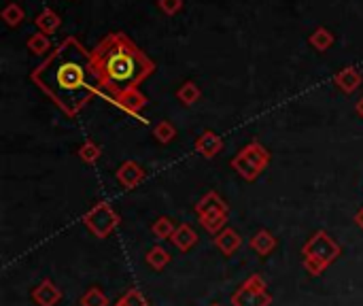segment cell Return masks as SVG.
<instances>
[{
    "label": "cell",
    "instance_id": "30bf717a",
    "mask_svg": "<svg viewBox=\"0 0 363 306\" xmlns=\"http://www.w3.org/2000/svg\"><path fill=\"white\" fill-rule=\"evenodd\" d=\"M113 102H115L119 109H123L125 113H130V115H138V113L147 106V96H145L138 87H134V89H128V92H123V94L115 96V98H113Z\"/></svg>",
    "mask_w": 363,
    "mask_h": 306
},
{
    "label": "cell",
    "instance_id": "5bb4252c",
    "mask_svg": "<svg viewBox=\"0 0 363 306\" xmlns=\"http://www.w3.org/2000/svg\"><path fill=\"white\" fill-rule=\"evenodd\" d=\"M277 245H279L277 236H274L272 232H268V230H259V232H255V234H253V239L249 241V247H251L257 256H262V258L270 256V253L277 249Z\"/></svg>",
    "mask_w": 363,
    "mask_h": 306
},
{
    "label": "cell",
    "instance_id": "83f0119b",
    "mask_svg": "<svg viewBox=\"0 0 363 306\" xmlns=\"http://www.w3.org/2000/svg\"><path fill=\"white\" fill-rule=\"evenodd\" d=\"M355 224H357V226L363 230V207L357 211V215H355Z\"/></svg>",
    "mask_w": 363,
    "mask_h": 306
},
{
    "label": "cell",
    "instance_id": "d6986e66",
    "mask_svg": "<svg viewBox=\"0 0 363 306\" xmlns=\"http://www.w3.org/2000/svg\"><path fill=\"white\" fill-rule=\"evenodd\" d=\"M200 96H202V92H200V87H198L194 81H185V83L177 89V98H179V102L185 104V106L196 104V102L200 100Z\"/></svg>",
    "mask_w": 363,
    "mask_h": 306
},
{
    "label": "cell",
    "instance_id": "d4e9b609",
    "mask_svg": "<svg viewBox=\"0 0 363 306\" xmlns=\"http://www.w3.org/2000/svg\"><path fill=\"white\" fill-rule=\"evenodd\" d=\"M26 45H28V49H30L32 53H47V51L51 49V40H49V36L43 34V32L32 34V36L28 38Z\"/></svg>",
    "mask_w": 363,
    "mask_h": 306
},
{
    "label": "cell",
    "instance_id": "f1b7e54d",
    "mask_svg": "<svg viewBox=\"0 0 363 306\" xmlns=\"http://www.w3.org/2000/svg\"><path fill=\"white\" fill-rule=\"evenodd\" d=\"M355 111H357V115H359V117H362V119H363V96H362V98H359V102L355 104Z\"/></svg>",
    "mask_w": 363,
    "mask_h": 306
},
{
    "label": "cell",
    "instance_id": "6da1fadb",
    "mask_svg": "<svg viewBox=\"0 0 363 306\" xmlns=\"http://www.w3.org/2000/svg\"><path fill=\"white\" fill-rule=\"evenodd\" d=\"M30 77L68 117H77L102 87L91 51L74 36L64 38Z\"/></svg>",
    "mask_w": 363,
    "mask_h": 306
},
{
    "label": "cell",
    "instance_id": "ac0fdd59",
    "mask_svg": "<svg viewBox=\"0 0 363 306\" xmlns=\"http://www.w3.org/2000/svg\"><path fill=\"white\" fill-rule=\"evenodd\" d=\"M145 262H147L153 271H164V268L170 264V253H168L164 247L155 245V247H151V249L147 251Z\"/></svg>",
    "mask_w": 363,
    "mask_h": 306
},
{
    "label": "cell",
    "instance_id": "8992f818",
    "mask_svg": "<svg viewBox=\"0 0 363 306\" xmlns=\"http://www.w3.org/2000/svg\"><path fill=\"white\" fill-rule=\"evenodd\" d=\"M272 296L268 294V285L264 277L251 275L240 288L232 294V306H270Z\"/></svg>",
    "mask_w": 363,
    "mask_h": 306
},
{
    "label": "cell",
    "instance_id": "277c9868",
    "mask_svg": "<svg viewBox=\"0 0 363 306\" xmlns=\"http://www.w3.org/2000/svg\"><path fill=\"white\" fill-rule=\"evenodd\" d=\"M268 164H270V151L262 143H257V141H253L247 147H242L238 151V155H234L232 162H230V166L245 181H255L266 170Z\"/></svg>",
    "mask_w": 363,
    "mask_h": 306
},
{
    "label": "cell",
    "instance_id": "7c38bea8",
    "mask_svg": "<svg viewBox=\"0 0 363 306\" xmlns=\"http://www.w3.org/2000/svg\"><path fill=\"white\" fill-rule=\"evenodd\" d=\"M215 247L223 253V256H234L240 247H242V236L232 230V228H225L221 230L219 234H215Z\"/></svg>",
    "mask_w": 363,
    "mask_h": 306
},
{
    "label": "cell",
    "instance_id": "3957f363",
    "mask_svg": "<svg viewBox=\"0 0 363 306\" xmlns=\"http://www.w3.org/2000/svg\"><path fill=\"white\" fill-rule=\"evenodd\" d=\"M340 253H342V247L325 230H319L302 247L304 268L313 277H319L340 258Z\"/></svg>",
    "mask_w": 363,
    "mask_h": 306
},
{
    "label": "cell",
    "instance_id": "f546056e",
    "mask_svg": "<svg viewBox=\"0 0 363 306\" xmlns=\"http://www.w3.org/2000/svg\"><path fill=\"white\" fill-rule=\"evenodd\" d=\"M208 306H223V305H219V302H213V305H208Z\"/></svg>",
    "mask_w": 363,
    "mask_h": 306
},
{
    "label": "cell",
    "instance_id": "4dcf8cb0",
    "mask_svg": "<svg viewBox=\"0 0 363 306\" xmlns=\"http://www.w3.org/2000/svg\"><path fill=\"white\" fill-rule=\"evenodd\" d=\"M115 306H119V305H115Z\"/></svg>",
    "mask_w": 363,
    "mask_h": 306
},
{
    "label": "cell",
    "instance_id": "5b68a950",
    "mask_svg": "<svg viewBox=\"0 0 363 306\" xmlns=\"http://www.w3.org/2000/svg\"><path fill=\"white\" fill-rule=\"evenodd\" d=\"M119 224H121V217L119 213H115V209L108 202H98L83 215V226L96 239H108L117 230Z\"/></svg>",
    "mask_w": 363,
    "mask_h": 306
},
{
    "label": "cell",
    "instance_id": "9a60e30c",
    "mask_svg": "<svg viewBox=\"0 0 363 306\" xmlns=\"http://www.w3.org/2000/svg\"><path fill=\"white\" fill-rule=\"evenodd\" d=\"M170 241H172V245H174L179 251L187 253L189 249H194V247L198 245V232H196L189 224H181Z\"/></svg>",
    "mask_w": 363,
    "mask_h": 306
},
{
    "label": "cell",
    "instance_id": "cb8c5ba5",
    "mask_svg": "<svg viewBox=\"0 0 363 306\" xmlns=\"http://www.w3.org/2000/svg\"><path fill=\"white\" fill-rule=\"evenodd\" d=\"M81 306H108V298L100 288H89L81 296Z\"/></svg>",
    "mask_w": 363,
    "mask_h": 306
},
{
    "label": "cell",
    "instance_id": "4316f807",
    "mask_svg": "<svg viewBox=\"0 0 363 306\" xmlns=\"http://www.w3.org/2000/svg\"><path fill=\"white\" fill-rule=\"evenodd\" d=\"M157 6L166 15H177L183 9V0H157Z\"/></svg>",
    "mask_w": 363,
    "mask_h": 306
},
{
    "label": "cell",
    "instance_id": "9c48e42d",
    "mask_svg": "<svg viewBox=\"0 0 363 306\" xmlns=\"http://www.w3.org/2000/svg\"><path fill=\"white\" fill-rule=\"evenodd\" d=\"M32 300L38 306H55L62 300V290L51 279H43L32 290Z\"/></svg>",
    "mask_w": 363,
    "mask_h": 306
},
{
    "label": "cell",
    "instance_id": "4fadbf2b",
    "mask_svg": "<svg viewBox=\"0 0 363 306\" xmlns=\"http://www.w3.org/2000/svg\"><path fill=\"white\" fill-rule=\"evenodd\" d=\"M334 83L338 85V89H342L345 94H353L355 89H359L363 83L362 72L353 66H347L342 68L336 77H334Z\"/></svg>",
    "mask_w": 363,
    "mask_h": 306
},
{
    "label": "cell",
    "instance_id": "7402d4cb",
    "mask_svg": "<svg viewBox=\"0 0 363 306\" xmlns=\"http://www.w3.org/2000/svg\"><path fill=\"white\" fill-rule=\"evenodd\" d=\"M23 17H26V13H23V9H21L17 2H11V4H6V6L2 9V19H4V23L11 26V28H17V26L23 21Z\"/></svg>",
    "mask_w": 363,
    "mask_h": 306
},
{
    "label": "cell",
    "instance_id": "52a82bcc",
    "mask_svg": "<svg viewBox=\"0 0 363 306\" xmlns=\"http://www.w3.org/2000/svg\"><path fill=\"white\" fill-rule=\"evenodd\" d=\"M115 177H117V181H119V185H121L123 190H134L136 185H140V183L145 181L147 175H145V168H143L140 164L128 160V162H123V164L117 168Z\"/></svg>",
    "mask_w": 363,
    "mask_h": 306
},
{
    "label": "cell",
    "instance_id": "2e32d148",
    "mask_svg": "<svg viewBox=\"0 0 363 306\" xmlns=\"http://www.w3.org/2000/svg\"><path fill=\"white\" fill-rule=\"evenodd\" d=\"M60 26H62V17H60L53 9H43V11L36 15V28H38L43 34H53Z\"/></svg>",
    "mask_w": 363,
    "mask_h": 306
},
{
    "label": "cell",
    "instance_id": "484cf974",
    "mask_svg": "<svg viewBox=\"0 0 363 306\" xmlns=\"http://www.w3.org/2000/svg\"><path fill=\"white\" fill-rule=\"evenodd\" d=\"M119 306H149L147 302V298H145V294L143 292H138V290H128L121 298H119Z\"/></svg>",
    "mask_w": 363,
    "mask_h": 306
},
{
    "label": "cell",
    "instance_id": "7a4b0ae2",
    "mask_svg": "<svg viewBox=\"0 0 363 306\" xmlns=\"http://www.w3.org/2000/svg\"><path fill=\"white\" fill-rule=\"evenodd\" d=\"M91 60L100 85L111 94V98L138 87L155 70L153 60H149L123 32L106 34L91 49Z\"/></svg>",
    "mask_w": 363,
    "mask_h": 306
},
{
    "label": "cell",
    "instance_id": "8fae6325",
    "mask_svg": "<svg viewBox=\"0 0 363 306\" xmlns=\"http://www.w3.org/2000/svg\"><path fill=\"white\" fill-rule=\"evenodd\" d=\"M211 213H230V207L225 204V200L217 194V192H208L204 194V198H200V202L196 204V215L204 217Z\"/></svg>",
    "mask_w": 363,
    "mask_h": 306
},
{
    "label": "cell",
    "instance_id": "ba28073f",
    "mask_svg": "<svg viewBox=\"0 0 363 306\" xmlns=\"http://www.w3.org/2000/svg\"><path fill=\"white\" fill-rule=\"evenodd\" d=\"M194 149H196L202 158L213 160L215 155H219V153L223 151V138H221L217 132H213V130H204V132L196 138Z\"/></svg>",
    "mask_w": 363,
    "mask_h": 306
},
{
    "label": "cell",
    "instance_id": "ffe728a7",
    "mask_svg": "<svg viewBox=\"0 0 363 306\" xmlns=\"http://www.w3.org/2000/svg\"><path fill=\"white\" fill-rule=\"evenodd\" d=\"M334 34L328 30V28H317L313 34H311V38H308V43L317 49V51H328L332 45H334Z\"/></svg>",
    "mask_w": 363,
    "mask_h": 306
},
{
    "label": "cell",
    "instance_id": "e0dca14e",
    "mask_svg": "<svg viewBox=\"0 0 363 306\" xmlns=\"http://www.w3.org/2000/svg\"><path fill=\"white\" fill-rule=\"evenodd\" d=\"M177 228H179V226L174 224V219H172V217L162 215V217H157V219L153 222L151 232H153V236H155V239H160V241H170V239L174 236Z\"/></svg>",
    "mask_w": 363,
    "mask_h": 306
},
{
    "label": "cell",
    "instance_id": "44dd1931",
    "mask_svg": "<svg viewBox=\"0 0 363 306\" xmlns=\"http://www.w3.org/2000/svg\"><path fill=\"white\" fill-rule=\"evenodd\" d=\"M153 136L157 138V143L168 145V143H172L177 138V128L170 121H166V119L164 121H157L155 128H153Z\"/></svg>",
    "mask_w": 363,
    "mask_h": 306
},
{
    "label": "cell",
    "instance_id": "603a6c76",
    "mask_svg": "<svg viewBox=\"0 0 363 306\" xmlns=\"http://www.w3.org/2000/svg\"><path fill=\"white\" fill-rule=\"evenodd\" d=\"M102 155V147L94 141H85L81 147H79V158L85 162V164H96Z\"/></svg>",
    "mask_w": 363,
    "mask_h": 306
}]
</instances>
